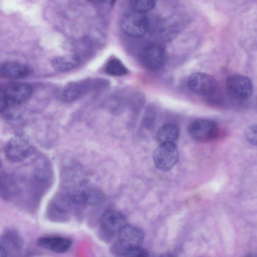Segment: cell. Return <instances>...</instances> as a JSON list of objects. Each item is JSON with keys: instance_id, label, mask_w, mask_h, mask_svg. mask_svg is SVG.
Listing matches in <instances>:
<instances>
[{"instance_id": "cell-6", "label": "cell", "mask_w": 257, "mask_h": 257, "mask_svg": "<svg viewBox=\"0 0 257 257\" xmlns=\"http://www.w3.org/2000/svg\"><path fill=\"white\" fill-rule=\"evenodd\" d=\"M75 206L65 193L58 194L48 205V217L52 221L65 222L70 218Z\"/></svg>"}, {"instance_id": "cell-1", "label": "cell", "mask_w": 257, "mask_h": 257, "mask_svg": "<svg viewBox=\"0 0 257 257\" xmlns=\"http://www.w3.org/2000/svg\"><path fill=\"white\" fill-rule=\"evenodd\" d=\"M33 92L31 86L22 83H11L2 86L0 90V110L7 113L29 100Z\"/></svg>"}, {"instance_id": "cell-8", "label": "cell", "mask_w": 257, "mask_h": 257, "mask_svg": "<svg viewBox=\"0 0 257 257\" xmlns=\"http://www.w3.org/2000/svg\"><path fill=\"white\" fill-rule=\"evenodd\" d=\"M166 58L165 49L157 44L147 45L141 53V59L143 66L151 71L161 69L165 64Z\"/></svg>"}, {"instance_id": "cell-14", "label": "cell", "mask_w": 257, "mask_h": 257, "mask_svg": "<svg viewBox=\"0 0 257 257\" xmlns=\"http://www.w3.org/2000/svg\"><path fill=\"white\" fill-rule=\"evenodd\" d=\"M126 224V218L124 215L114 210L105 211L100 219L101 231L109 236L118 233Z\"/></svg>"}, {"instance_id": "cell-22", "label": "cell", "mask_w": 257, "mask_h": 257, "mask_svg": "<svg viewBox=\"0 0 257 257\" xmlns=\"http://www.w3.org/2000/svg\"><path fill=\"white\" fill-rule=\"evenodd\" d=\"M244 136L248 143L257 146V124L248 126L245 130Z\"/></svg>"}, {"instance_id": "cell-17", "label": "cell", "mask_w": 257, "mask_h": 257, "mask_svg": "<svg viewBox=\"0 0 257 257\" xmlns=\"http://www.w3.org/2000/svg\"><path fill=\"white\" fill-rule=\"evenodd\" d=\"M1 196L6 200L17 197L20 193L19 186L14 177L1 170Z\"/></svg>"}, {"instance_id": "cell-21", "label": "cell", "mask_w": 257, "mask_h": 257, "mask_svg": "<svg viewBox=\"0 0 257 257\" xmlns=\"http://www.w3.org/2000/svg\"><path fill=\"white\" fill-rule=\"evenodd\" d=\"M156 0H131L130 7L132 11L145 14L152 10Z\"/></svg>"}, {"instance_id": "cell-16", "label": "cell", "mask_w": 257, "mask_h": 257, "mask_svg": "<svg viewBox=\"0 0 257 257\" xmlns=\"http://www.w3.org/2000/svg\"><path fill=\"white\" fill-rule=\"evenodd\" d=\"M0 70L2 76L9 79L24 78L31 73V69L27 65L16 61L3 63Z\"/></svg>"}, {"instance_id": "cell-15", "label": "cell", "mask_w": 257, "mask_h": 257, "mask_svg": "<svg viewBox=\"0 0 257 257\" xmlns=\"http://www.w3.org/2000/svg\"><path fill=\"white\" fill-rule=\"evenodd\" d=\"M37 244L39 247L54 252L64 253L71 247L72 240L61 236L47 235L39 237Z\"/></svg>"}, {"instance_id": "cell-9", "label": "cell", "mask_w": 257, "mask_h": 257, "mask_svg": "<svg viewBox=\"0 0 257 257\" xmlns=\"http://www.w3.org/2000/svg\"><path fill=\"white\" fill-rule=\"evenodd\" d=\"M188 133L194 140L205 142L216 137L218 133V127L212 120L206 119H197L190 124Z\"/></svg>"}, {"instance_id": "cell-10", "label": "cell", "mask_w": 257, "mask_h": 257, "mask_svg": "<svg viewBox=\"0 0 257 257\" xmlns=\"http://www.w3.org/2000/svg\"><path fill=\"white\" fill-rule=\"evenodd\" d=\"M24 241L16 230L8 229L2 235L0 240V256H16L22 253Z\"/></svg>"}, {"instance_id": "cell-20", "label": "cell", "mask_w": 257, "mask_h": 257, "mask_svg": "<svg viewBox=\"0 0 257 257\" xmlns=\"http://www.w3.org/2000/svg\"><path fill=\"white\" fill-rule=\"evenodd\" d=\"M105 71L108 75L120 76L126 75L128 70L122 62L118 59H110L106 64Z\"/></svg>"}, {"instance_id": "cell-18", "label": "cell", "mask_w": 257, "mask_h": 257, "mask_svg": "<svg viewBox=\"0 0 257 257\" xmlns=\"http://www.w3.org/2000/svg\"><path fill=\"white\" fill-rule=\"evenodd\" d=\"M179 137V130L173 124L162 126L157 133V140L160 144L175 143Z\"/></svg>"}, {"instance_id": "cell-12", "label": "cell", "mask_w": 257, "mask_h": 257, "mask_svg": "<svg viewBox=\"0 0 257 257\" xmlns=\"http://www.w3.org/2000/svg\"><path fill=\"white\" fill-rule=\"evenodd\" d=\"M226 86L228 94L238 100L247 98L252 91L251 81L241 75L235 74L229 76L226 80Z\"/></svg>"}, {"instance_id": "cell-3", "label": "cell", "mask_w": 257, "mask_h": 257, "mask_svg": "<svg viewBox=\"0 0 257 257\" xmlns=\"http://www.w3.org/2000/svg\"><path fill=\"white\" fill-rule=\"evenodd\" d=\"M75 206H96L104 200V196L100 190L81 183L69 189L65 193Z\"/></svg>"}, {"instance_id": "cell-4", "label": "cell", "mask_w": 257, "mask_h": 257, "mask_svg": "<svg viewBox=\"0 0 257 257\" xmlns=\"http://www.w3.org/2000/svg\"><path fill=\"white\" fill-rule=\"evenodd\" d=\"M35 152V147L27 138L16 136L7 143L5 153L6 158L13 163L23 162L30 157Z\"/></svg>"}, {"instance_id": "cell-5", "label": "cell", "mask_w": 257, "mask_h": 257, "mask_svg": "<svg viewBox=\"0 0 257 257\" xmlns=\"http://www.w3.org/2000/svg\"><path fill=\"white\" fill-rule=\"evenodd\" d=\"M179 157L175 143H163L154 151L153 159L157 168L164 172L170 170L177 163Z\"/></svg>"}, {"instance_id": "cell-2", "label": "cell", "mask_w": 257, "mask_h": 257, "mask_svg": "<svg viewBox=\"0 0 257 257\" xmlns=\"http://www.w3.org/2000/svg\"><path fill=\"white\" fill-rule=\"evenodd\" d=\"M107 85L108 82L101 78H88L72 82L60 90L58 97L64 102H73L92 92L104 89Z\"/></svg>"}, {"instance_id": "cell-24", "label": "cell", "mask_w": 257, "mask_h": 257, "mask_svg": "<svg viewBox=\"0 0 257 257\" xmlns=\"http://www.w3.org/2000/svg\"><path fill=\"white\" fill-rule=\"evenodd\" d=\"M88 1L93 3H99L103 2L104 0H88Z\"/></svg>"}, {"instance_id": "cell-7", "label": "cell", "mask_w": 257, "mask_h": 257, "mask_svg": "<svg viewBox=\"0 0 257 257\" xmlns=\"http://www.w3.org/2000/svg\"><path fill=\"white\" fill-rule=\"evenodd\" d=\"M149 23L145 14L132 11L123 17L121 26L123 32L133 38L143 37L147 31Z\"/></svg>"}, {"instance_id": "cell-11", "label": "cell", "mask_w": 257, "mask_h": 257, "mask_svg": "<svg viewBox=\"0 0 257 257\" xmlns=\"http://www.w3.org/2000/svg\"><path fill=\"white\" fill-rule=\"evenodd\" d=\"M187 84L194 93L202 96H210L216 91L217 85L215 79L209 74L196 72L188 78Z\"/></svg>"}, {"instance_id": "cell-23", "label": "cell", "mask_w": 257, "mask_h": 257, "mask_svg": "<svg viewBox=\"0 0 257 257\" xmlns=\"http://www.w3.org/2000/svg\"><path fill=\"white\" fill-rule=\"evenodd\" d=\"M122 256L145 257L148 256V253L141 246L124 249Z\"/></svg>"}, {"instance_id": "cell-25", "label": "cell", "mask_w": 257, "mask_h": 257, "mask_svg": "<svg viewBox=\"0 0 257 257\" xmlns=\"http://www.w3.org/2000/svg\"><path fill=\"white\" fill-rule=\"evenodd\" d=\"M116 0H111V4L113 5Z\"/></svg>"}, {"instance_id": "cell-19", "label": "cell", "mask_w": 257, "mask_h": 257, "mask_svg": "<svg viewBox=\"0 0 257 257\" xmlns=\"http://www.w3.org/2000/svg\"><path fill=\"white\" fill-rule=\"evenodd\" d=\"M80 62V59L78 56L70 55L55 58L52 65L56 71L63 72L73 69L79 65Z\"/></svg>"}, {"instance_id": "cell-13", "label": "cell", "mask_w": 257, "mask_h": 257, "mask_svg": "<svg viewBox=\"0 0 257 257\" xmlns=\"http://www.w3.org/2000/svg\"><path fill=\"white\" fill-rule=\"evenodd\" d=\"M144 238V232L138 227L125 225L118 232L117 243L123 249L141 246Z\"/></svg>"}]
</instances>
